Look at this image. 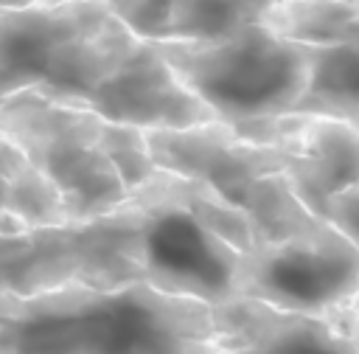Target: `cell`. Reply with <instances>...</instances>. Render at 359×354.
Returning <instances> with one entry per match:
<instances>
[{
    "label": "cell",
    "instance_id": "cell-8",
    "mask_svg": "<svg viewBox=\"0 0 359 354\" xmlns=\"http://www.w3.org/2000/svg\"><path fill=\"white\" fill-rule=\"evenodd\" d=\"M230 126L250 140L286 149L283 174L294 197L317 216L334 194L359 185V129L351 121L286 112Z\"/></svg>",
    "mask_w": 359,
    "mask_h": 354
},
{
    "label": "cell",
    "instance_id": "cell-18",
    "mask_svg": "<svg viewBox=\"0 0 359 354\" xmlns=\"http://www.w3.org/2000/svg\"><path fill=\"white\" fill-rule=\"evenodd\" d=\"M351 124H353V126L359 129V115H356V118H351Z\"/></svg>",
    "mask_w": 359,
    "mask_h": 354
},
{
    "label": "cell",
    "instance_id": "cell-5",
    "mask_svg": "<svg viewBox=\"0 0 359 354\" xmlns=\"http://www.w3.org/2000/svg\"><path fill=\"white\" fill-rule=\"evenodd\" d=\"M104 118L36 93L0 101V140L14 146L59 194L67 222L115 211L129 188L104 149Z\"/></svg>",
    "mask_w": 359,
    "mask_h": 354
},
{
    "label": "cell",
    "instance_id": "cell-2",
    "mask_svg": "<svg viewBox=\"0 0 359 354\" xmlns=\"http://www.w3.org/2000/svg\"><path fill=\"white\" fill-rule=\"evenodd\" d=\"M213 334L210 303L149 284H65L8 298L0 354H194Z\"/></svg>",
    "mask_w": 359,
    "mask_h": 354
},
{
    "label": "cell",
    "instance_id": "cell-17",
    "mask_svg": "<svg viewBox=\"0 0 359 354\" xmlns=\"http://www.w3.org/2000/svg\"><path fill=\"white\" fill-rule=\"evenodd\" d=\"M22 3H31V0H0V8H11V6H22Z\"/></svg>",
    "mask_w": 359,
    "mask_h": 354
},
{
    "label": "cell",
    "instance_id": "cell-12",
    "mask_svg": "<svg viewBox=\"0 0 359 354\" xmlns=\"http://www.w3.org/2000/svg\"><path fill=\"white\" fill-rule=\"evenodd\" d=\"M300 45H337L359 39V0H278L261 20Z\"/></svg>",
    "mask_w": 359,
    "mask_h": 354
},
{
    "label": "cell",
    "instance_id": "cell-4",
    "mask_svg": "<svg viewBox=\"0 0 359 354\" xmlns=\"http://www.w3.org/2000/svg\"><path fill=\"white\" fill-rule=\"evenodd\" d=\"M177 79L213 112L241 124L292 112L309 81V48L250 22L208 42H154Z\"/></svg>",
    "mask_w": 359,
    "mask_h": 354
},
{
    "label": "cell",
    "instance_id": "cell-16",
    "mask_svg": "<svg viewBox=\"0 0 359 354\" xmlns=\"http://www.w3.org/2000/svg\"><path fill=\"white\" fill-rule=\"evenodd\" d=\"M331 320L359 346V292H356V298H353L345 309H339L337 315H331Z\"/></svg>",
    "mask_w": 359,
    "mask_h": 354
},
{
    "label": "cell",
    "instance_id": "cell-11",
    "mask_svg": "<svg viewBox=\"0 0 359 354\" xmlns=\"http://www.w3.org/2000/svg\"><path fill=\"white\" fill-rule=\"evenodd\" d=\"M309 48V45H306ZM309 81L292 112L351 121L359 115V39L309 48Z\"/></svg>",
    "mask_w": 359,
    "mask_h": 354
},
{
    "label": "cell",
    "instance_id": "cell-7",
    "mask_svg": "<svg viewBox=\"0 0 359 354\" xmlns=\"http://www.w3.org/2000/svg\"><path fill=\"white\" fill-rule=\"evenodd\" d=\"M143 132L149 155L160 171L213 188L241 214L266 177L286 171V149L280 143L250 140L224 121Z\"/></svg>",
    "mask_w": 359,
    "mask_h": 354
},
{
    "label": "cell",
    "instance_id": "cell-6",
    "mask_svg": "<svg viewBox=\"0 0 359 354\" xmlns=\"http://www.w3.org/2000/svg\"><path fill=\"white\" fill-rule=\"evenodd\" d=\"M359 292V247L331 222L244 256L238 298H252L283 312L331 317Z\"/></svg>",
    "mask_w": 359,
    "mask_h": 354
},
{
    "label": "cell",
    "instance_id": "cell-13",
    "mask_svg": "<svg viewBox=\"0 0 359 354\" xmlns=\"http://www.w3.org/2000/svg\"><path fill=\"white\" fill-rule=\"evenodd\" d=\"M278 0H174L163 42H208L261 22Z\"/></svg>",
    "mask_w": 359,
    "mask_h": 354
},
{
    "label": "cell",
    "instance_id": "cell-1",
    "mask_svg": "<svg viewBox=\"0 0 359 354\" xmlns=\"http://www.w3.org/2000/svg\"><path fill=\"white\" fill-rule=\"evenodd\" d=\"M84 225L90 287L149 284L210 306L238 298L252 230L236 205L202 183L157 169L115 211Z\"/></svg>",
    "mask_w": 359,
    "mask_h": 354
},
{
    "label": "cell",
    "instance_id": "cell-3",
    "mask_svg": "<svg viewBox=\"0 0 359 354\" xmlns=\"http://www.w3.org/2000/svg\"><path fill=\"white\" fill-rule=\"evenodd\" d=\"M137 42L104 0H31L0 8V101L36 93L95 110Z\"/></svg>",
    "mask_w": 359,
    "mask_h": 354
},
{
    "label": "cell",
    "instance_id": "cell-9",
    "mask_svg": "<svg viewBox=\"0 0 359 354\" xmlns=\"http://www.w3.org/2000/svg\"><path fill=\"white\" fill-rule=\"evenodd\" d=\"M213 323V340L194 354H359L331 317L283 312L252 298L216 303Z\"/></svg>",
    "mask_w": 359,
    "mask_h": 354
},
{
    "label": "cell",
    "instance_id": "cell-10",
    "mask_svg": "<svg viewBox=\"0 0 359 354\" xmlns=\"http://www.w3.org/2000/svg\"><path fill=\"white\" fill-rule=\"evenodd\" d=\"M87 273L84 222L0 230V317L8 298L81 284Z\"/></svg>",
    "mask_w": 359,
    "mask_h": 354
},
{
    "label": "cell",
    "instance_id": "cell-14",
    "mask_svg": "<svg viewBox=\"0 0 359 354\" xmlns=\"http://www.w3.org/2000/svg\"><path fill=\"white\" fill-rule=\"evenodd\" d=\"M104 149L112 157L118 174L123 177L126 188H137L140 183H146L151 174H157V166L149 155L146 146V132L140 126H129V124H115L104 118Z\"/></svg>",
    "mask_w": 359,
    "mask_h": 354
},
{
    "label": "cell",
    "instance_id": "cell-15",
    "mask_svg": "<svg viewBox=\"0 0 359 354\" xmlns=\"http://www.w3.org/2000/svg\"><path fill=\"white\" fill-rule=\"evenodd\" d=\"M320 216L325 222H331L342 236H348L359 247V185L334 194L320 208Z\"/></svg>",
    "mask_w": 359,
    "mask_h": 354
}]
</instances>
